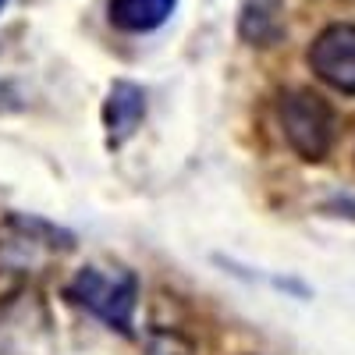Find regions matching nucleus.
<instances>
[{
    "mask_svg": "<svg viewBox=\"0 0 355 355\" xmlns=\"http://www.w3.org/2000/svg\"><path fill=\"white\" fill-rule=\"evenodd\" d=\"M309 68L320 82L355 96V25H331L309 46Z\"/></svg>",
    "mask_w": 355,
    "mask_h": 355,
    "instance_id": "nucleus-3",
    "label": "nucleus"
},
{
    "mask_svg": "<svg viewBox=\"0 0 355 355\" xmlns=\"http://www.w3.org/2000/svg\"><path fill=\"white\" fill-rule=\"evenodd\" d=\"M68 295L82 309L110 323V327L117 331L132 327L139 288H135V277L121 270V266H82L75 281L68 284Z\"/></svg>",
    "mask_w": 355,
    "mask_h": 355,
    "instance_id": "nucleus-1",
    "label": "nucleus"
},
{
    "mask_svg": "<svg viewBox=\"0 0 355 355\" xmlns=\"http://www.w3.org/2000/svg\"><path fill=\"white\" fill-rule=\"evenodd\" d=\"M178 0H110V25L121 33H150L171 18Z\"/></svg>",
    "mask_w": 355,
    "mask_h": 355,
    "instance_id": "nucleus-5",
    "label": "nucleus"
},
{
    "mask_svg": "<svg viewBox=\"0 0 355 355\" xmlns=\"http://www.w3.org/2000/svg\"><path fill=\"white\" fill-rule=\"evenodd\" d=\"M142 114H146V93L139 85L132 82H114L110 89V96H107V107H103V125H107V135L110 142H125L135 125L142 121Z\"/></svg>",
    "mask_w": 355,
    "mask_h": 355,
    "instance_id": "nucleus-4",
    "label": "nucleus"
},
{
    "mask_svg": "<svg viewBox=\"0 0 355 355\" xmlns=\"http://www.w3.org/2000/svg\"><path fill=\"white\" fill-rule=\"evenodd\" d=\"M146 355H192V345L178 334H153Z\"/></svg>",
    "mask_w": 355,
    "mask_h": 355,
    "instance_id": "nucleus-7",
    "label": "nucleus"
},
{
    "mask_svg": "<svg viewBox=\"0 0 355 355\" xmlns=\"http://www.w3.org/2000/svg\"><path fill=\"white\" fill-rule=\"evenodd\" d=\"M284 139L302 160H323L334 146V110L313 89H291L281 100Z\"/></svg>",
    "mask_w": 355,
    "mask_h": 355,
    "instance_id": "nucleus-2",
    "label": "nucleus"
},
{
    "mask_svg": "<svg viewBox=\"0 0 355 355\" xmlns=\"http://www.w3.org/2000/svg\"><path fill=\"white\" fill-rule=\"evenodd\" d=\"M242 36L256 46H270L284 33V18H281V0H245L242 8Z\"/></svg>",
    "mask_w": 355,
    "mask_h": 355,
    "instance_id": "nucleus-6",
    "label": "nucleus"
},
{
    "mask_svg": "<svg viewBox=\"0 0 355 355\" xmlns=\"http://www.w3.org/2000/svg\"><path fill=\"white\" fill-rule=\"evenodd\" d=\"M4 4H8V0H0V8H4Z\"/></svg>",
    "mask_w": 355,
    "mask_h": 355,
    "instance_id": "nucleus-8",
    "label": "nucleus"
}]
</instances>
